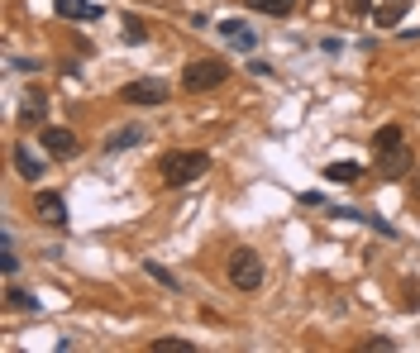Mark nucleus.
I'll return each mask as SVG.
<instances>
[{
  "label": "nucleus",
  "mask_w": 420,
  "mask_h": 353,
  "mask_svg": "<svg viewBox=\"0 0 420 353\" xmlns=\"http://www.w3.org/2000/svg\"><path fill=\"white\" fill-rule=\"evenodd\" d=\"M206 172H210L206 153H187V148H177V153H162V158H158L162 186H187V181H201Z\"/></svg>",
  "instance_id": "nucleus-1"
},
{
  "label": "nucleus",
  "mask_w": 420,
  "mask_h": 353,
  "mask_svg": "<svg viewBox=\"0 0 420 353\" xmlns=\"http://www.w3.org/2000/svg\"><path fill=\"white\" fill-rule=\"evenodd\" d=\"M225 77H229L225 58H201V63L182 67V91H215V86H225Z\"/></svg>",
  "instance_id": "nucleus-2"
},
{
  "label": "nucleus",
  "mask_w": 420,
  "mask_h": 353,
  "mask_svg": "<svg viewBox=\"0 0 420 353\" xmlns=\"http://www.w3.org/2000/svg\"><path fill=\"white\" fill-rule=\"evenodd\" d=\"M263 277H268V268H263V258L253 253V248H239V253L229 258V282L239 291H258Z\"/></svg>",
  "instance_id": "nucleus-3"
},
{
  "label": "nucleus",
  "mask_w": 420,
  "mask_h": 353,
  "mask_svg": "<svg viewBox=\"0 0 420 353\" xmlns=\"http://www.w3.org/2000/svg\"><path fill=\"white\" fill-rule=\"evenodd\" d=\"M120 100L125 105H167V81H158V77L130 81V86H120Z\"/></svg>",
  "instance_id": "nucleus-4"
},
{
  "label": "nucleus",
  "mask_w": 420,
  "mask_h": 353,
  "mask_svg": "<svg viewBox=\"0 0 420 353\" xmlns=\"http://www.w3.org/2000/svg\"><path fill=\"white\" fill-rule=\"evenodd\" d=\"M406 172H416V153H411L406 144L382 148V153H377V176H382V181H401Z\"/></svg>",
  "instance_id": "nucleus-5"
},
{
  "label": "nucleus",
  "mask_w": 420,
  "mask_h": 353,
  "mask_svg": "<svg viewBox=\"0 0 420 353\" xmlns=\"http://www.w3.org/2000/svg\"><path fill=\"white\" fill-rule=\"evenodd\" d=\"M33 215H38L43 225H53V229L72 225V220H67V201L58 191H33Z\"/></svg>",
  "instance_id": "nucleus-6"
},
{
  "label": "nucleus",
  "mask_w": 420,
  "mask_h": 353,
  "mask_svg": "<svg viewBox=\"0 0 420 353\" xmlns=\"http://www.w3.org/2000/svg\"><path fill=\"white\" fill-rule=\"evenodd\" d=\"M43 148H48L53 158H77V153H81L77 134H72V129H58V125L43 129Z\"/></svg>",
  "instance_id": "nucleus-7"
},
{
  "label": "nucleus",
  "mask_w": 420,
  "mask_h": 353,
  "mask_svg": "<svg viewBox=\"0 0 420 353\" xmlns=\"http://www.w3.org/2000/svg\"><path fill=\"white\" fill-rule=\"evenodd\" d=\"M10 158H15V172L24 176V181H43V158H38L29 144H15L10 148Z\"/></svg>",
  "instance_id": "nucleus-8"
},
{
  "label": "nucleus",
  "mask_w": 420,
  "mask_h": 353,
  "mask_svg": "<svg viewBox=\"0 0 420 353\" xmlns=\"http://www.w3.org/2000/svg\"><path fill=\"white\" fill-rule=\"evenodd\" d=\"M148 139V125H139V120H134V125H125V129H115L110 139H105V153H125V148H134V144H144Z\"/></svg>",
  "instance_id": "nucleus-9"
},
{
  "label": "nucleus",
  "mask_w": 420,
  "mask_h": 353,
  "mask_svg": "<svg viewBox=\"0 0 420 353\" xmlns=\"http://www.w3.org/2000/svg\"><path fill=\"white\" fill-rule=\"evenodd\" d=\"M220 33H225V38L234 43V48H243V53H248L253 43H258V33H253V29H243L239 19H225V24H220Z\"/></svg>",
  "instance_id": "nucleus-10"
},
{
  "label": "nucleus",
  "mask_w": 420,
  "mask_h": 353,
  "mask_svg": "<svg viewBox=\"0 0 420 353\" xmlns=\"http://www.w3.org/2000/svg\"><path fill=\"white\" fill-rule=\"evenodd\" d=\"M363 176V162H330L325 167V181H340V186H354Z\"/></svg>",
  "instance_id": "nucleus-11"
},
{
  "label": "nucleus",
  "mask_w": 420,
  "mask_h": 353,
  "mask_svg": "<svg viewBox=\"0 0 420 353\" xmlns=\"http://www.w3.org/2000/svg\"><path fill=\"white\" fill-rule=\"evenodd\" d=\"M53 10H58L63 19H96L100 15L96 5H86V0H53Z\"/></svg>",
  "instance_id": "nucleus-12"
},
{
  "label": "nucleus",
  "mask_w": 420,
  "mask_h": 353,
  "mask_svg": "<svg viewBox=\"0 0 420 353\" xmlns=\"http://www.w3.org/2000/svg\"><path fill=\"white\" fill-rule=\"evenodd\" d=\"M248 10H258V15H273V19H282V15H291L296 10V0H243Z\"/></svg>",
  "instance_id": "nucleus-13"
},
{
  "label": "nucleus",
  "mask_w": 420,
  "mask_h": 353,
  "mask_svg": "<svg viewBox=\"0 0 420 353\" xmlns=\"http://www.w3.org/2000/svg\"><path fill=\"white\" fill-rule=\"evenodd\" d=\"M144 277H153V282H158V287H167V291H182L177 273H167L162 263H153V258H144Z\"/></svg>",
  "instance_id": "nucleus-14"
},
{
  "label": "nucleus",
  "mask_w": 420,
  "mask_h": 353,
  "mask_svg": "<svg viewBox=\"0 0 420 353\" xmlns=\"http://www.w3.org/2000/svg\"><path fill=\"white\" fill-rule=\"evenodd\" d=\"M43 115H48V100L43 96H29L19 105V125H43Z\"/></svg>",
  "instance_id": "nucleus-15"
},
{
  "label": "nucleus",
  "mask_w": 420,
  "mask_h": 353,
  "mask_svg": "<svg viewBox=\"0 0 420 353\" xmlns=\"http://www.w3.org/2000/svg\"><path fill=\"white\" fill-rule=\"evenodd\" d=\"M401 15H406L401 0H387V5L377 10V29H397V24H401Z\"/></svg>",
  "instance_id": "nucleus-16"
},
{
  "label": "nucleus",
  "mask_w": 420,
  "mask_h": 353,
  "mask_svg": "<svg viewBox=\"0 0 420 353\" xmlns=\"http://www.w3.org/2000/svg\"><path fill=\"white\" fill-rule=\"evenodd\" d=\"M406 134H401V125H382L377 129V134H372V148H377V153H382V148H397L401 144Z\"/></svg>",
  "instance_id": "nucleus-17"
},
{
  "label": "nucleus",
  "mask_w": 420,
  "mask_h": 353,
  "mask_svg": "<svg viewBox=\"0 0 420 353\" xmlns=\"http://www.w3.org/2000/svg\"><path fill=\"white\" fill-rule=\"evenodd\" d=\"M148 349H153V353H191L196 344H191V339H153Z\"/></svg>",
  "instance_id": "nucleus-18"
},
{
  "label": "nucleus",
  "mask_w": 420,
  "mask_h": 353,
  "mask_svg": "<svg viewBox=\"0 0 420 353\" xmlns=\"http://www.w3.org/2000/svg\"><path fill=\"white\" fill-rule=\"evenodd\" d=\"M5 301L15 305V310H38V296H29V291H19V287L5 291Z\"/></svg>",
  "instance_id": "nucleus-19"
},
{
  "label": "nucleus",
  "mask_w": 420,
  "mask_h": 353,
  "mask_svg": "<svg viewBox=\"0 0 420 353\" xmlns=\"http://www.w3.org/2000/svg\"><path fill=\"white\" fill-rule=\"evenodd\" d=\"M0 273H5V277H15V273H19V258H15V248H0Z\"/></svg>",
  "instance_id": "nucleus-20"
},
{
  "label": "nucleus",
  "mask_w": 420,
  "mask_h": 353,
  "mask_svg": "<svg viewBox=\"0 0 420 353\" xmlns=\"http://www.w3.org/2000/svg\"><path fill=\"white\" fill-rule=\"evenodd\" d=\"M363 349H368V353H377V349H382V353H392V349H397V339H387V334H377V339H368V344H363Z\"/></svg>",
  "instance_id": "nucleus-21"
},
{
  "label": "nucleus",
  "mask_w": 420,
  "mask_h": 353,
  "mask_svg": "<svg viewBox=\"0 0 420 353\" xmlns=\"http://www.w3.org/2000/svg\"><path fill=\"white\" fill-rule=\"evenodd\" d=\"M406 310H420V282H406Z\"/></svg>",
  "instance_id": "nucleus-22"
},
{
  "label": "nucleus",
  "mask_w": 420,
  "mask_h": 353,
  "mask_svg": "<svg viewBox=\"0 0 420 353\" xmlns=\"http://www.w3.org/2000/svg\"><path fill=\"white\" fill-rule=\"evenodd\" d=\"M125 38H130V43H144L148 33H144V24H134V19H130V24H125Z\"/></svg>",
  "instance_id": "nucleus-23"
},
{
  "label": "nucleus",
  "mask_w": 420,
  "mask_h": 353,
  "mask_svg": "<svg viewBox=\"0 0 420 353\" xmlns=\"http://www.w3.org/2000/svg\"><path fill=\"white\" fill-rule=\"evenodd\" d=\"M248 72H253V77H273L277 67H273V63H263V58H253V63H248Z\"/></svg>",
  "instance_id": "nucleus-24"
},
{
  "label": "nucleus",
  "mask_w": 420,
  "mask_h": 353,
  "mask_svg": "<svg viewBox=\"0 0 420 353\" xmlns=\"http://www.w3.org/2000/svg\"><path fill=\"white\" fill-rule=\"evenodd\" d=\"M10 72H38V63L33 58H10Z\"/></svg>",
  "instance_id": "nucleus-25"
},
{
  "label": "nucleus",
  "mask_w": 420,
  "mask_h": 353,
  "mask_svg": "<svg viewBox=\"0 0 420 353\" xmlns=\"http://www.w3.org/2000/svg\"><path fill=\"white\" fill-rule=\"evenodd\" d=\"M344 5H349V15H368L372 10V0H344Z\"/></svg>",
  "instance_id": "nucleus-26"
},
{
  "label": "nucleus",
  "mask_w": 420,
  "mask_h": 353,
  "mask_svg": "<svg viewBox=\"0 0 420 353\" xmlns=\"http://www.w3.org/2000/svg\"><path fill=\"white\" fill-rule=\"evenodd\" d=\"M411 191H416V201H420V172H416V181H411Z\"/></svg>",
  "instance_id": "nucleus-27"
},
{
  "label": "nucleus",
  "mask_w": 420,
  "mask_h": 353,
  "mask_svg": "<svg viewBox=\"0 0 420 353\" xmlns=\"http://www.w3.org/2000/svg\"><path fill=\"white\" fill-rule=\"evenodd\" d=\"M401 5H411V0H401Z\"/></svg>",
  "instance_id": "nucleus-28"
}]
</instances>
